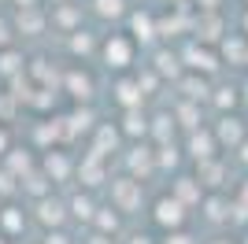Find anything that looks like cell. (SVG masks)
Returning <instances> with one entry per match:
<instances>
[{"label": "cell", "mask_w": 248, "mask_h": 244, "mask_svg": "<svg viewBox=\"0 0 248 244\" xmlns=\"http://www.w3.org/2000/svg\"><path fill=\"white\" fill-rule=\"evenodd\" d=\"M163 244H193V237L178 229V233H167V241H163Z\"/></svg>", "instance_id": "cell-39"}, {"label": "cell", "mask_w": 248, "mask_h": 244, "mask_svg": "<svg viewBox=\"0 0 248 244\" xmlns=\"http://www.w3.org/2000/svg\"><path fill=\"white\" fill-rule=\"evenodd\" d=\"M130 30H134V41H152V37H155V22H152V15H141V11H134V15H130Z\"/></svg>", "instance_id": "cell-21"}, {"label": "cell", "mask_w": 248, "mask_h": 244, "mask_svg": "<svg viewBox=\"0 0 248 244\" xmlns=\"http://www.w3.org/2000/svg\"><path fill=\"white\" fill-rule=\"evenodd\" d=\"M52 22H60L63 30L74 33V22H78V8H71V4H60V11L52 15Z\"/></svg>", "instance_id": "cell-33"}, {"label": "cell", "mask_w": 248, "mask_h": 244, "mask_svg": "<svg viewBox=\"0 0 248 244\" xmlns=\"http://www.w3.org/2000/svg\"><path fill=\"white\" fill-rule=\"evenodd\" d=\"M26 71V60H22L19 48H0V74L4 78H19Z\"/></svg>", "instance_id": "cell-15"}, {"label": "cell", "mask_w": 248, "mask_h": 244, "mask_svg": "<svg viewBox=\"0 0 248 244\" xmlns=\"http://www.w3.org/2000/svg\"><path fill=\"white\" fill-rule=\"evenodd\" d=\"M174 119H182V126H189V130H200V111H197V104H178V111Z\"/></svg>", "instance_id": "cell-30"}, {"label": "cell", "mask_w": 248, "mask_h": 244, "mask_svg": "<svg viewBox=\"0 0 248 244\" xmlns=\"http://www.w3.org/2000/svg\"><path fill=\"white\" fill-rule=\"evenodd\" d=\"M45 178H48V174H26V178H22V189H26V193H33L37 200H45V196H48Z\"/></svg>", "instance_id": "cell-31"}, {"label": "cell", "mask_w": 248, "mask_h": 244, "mask_svg": "<svg viewBox=\"0 0 248 244\" xmlns=\"http://www.w3.org/2000/svg\"><path fill=\"white\" fill-rule=\"evenodd\" d=\"M141 200H145V193H141V182H137V178H115L111 182V207L119 214L141 211Z\"/></svg>", "instance_id": "cell-1"}, {"label": "cell", "mask_w": 248, "mask_h": 244, "mask_svg": "<svg viewBox=\"0 0 248 244\" xmlns=\"http://www.w3.org/2000/svg\"><path fill=\"white\" fill-rule=\"evenodd\" d=\"M237 152H241V159H245V163H248V141H245V144H241Z\"/></svg>", "instance_id": "cell-44"}, {"label": "cell", "mask_w": 248, "mask_h": 244, "mask_svg": "<svg viewBox=\"0 0 248 244\" xmlns=\"http://www.w3.org/2000/svg\"><path fill=\"white\" fill-rule=\"evenodd\" d=\"M96 48V41H93V33L89 30H82V26H78V30L71 33V52L74 56H89V52Z\"/></svg>", "instance_id": "cell-26"}, {"label": "cell", "mask_w": 248, "mask_h": 244, "mask_svg": "<svg viewBox=\"0 0 248 244\" xmlns=\"http://www.w3.org/2000/svg\"><path fill=\"white\" fill-rule=\"evenodd\" d=\"M115 141H119V130L104 122V126H96V144H93V152L104 159V152H108V148H115Z\"/></svg>", "instance_id": "cell-24"}, {"label": "cell", "mask_w": 248, "mask_h": 244, "mask_svg": "<svg viewBox=\"0 0 248 244\" xmlns=\"http://www.w3.org/2000/svg\"><path fill=\"white\" fill-rule=\"evenodd\" d=\"M37 4H41V0H15V8H19V11H33Z\"/></svg>", "instance_id": "cell-41"}, {"label": "cell", "mask_w": 248, "mask_h": 244, "mask_svg": "<svg viewBox=\"0 0 248 244\" xmlns=\"http://www.w3.org/2000/svg\"><path fill=\"white\" fill-rule=\"evenodd\" d=\"M226 178V163L222 159H207V163H197V182L207 185V189H218Z\"/></svg>", "instance_id": "cell-10"}, {"label": "cell", "mask_w": 248, "mask_h": 244, "mask_svg": "<svg viewBox=\"0 0 248 244\" xmlns=\"http://www.w3.org/2000/svg\"><path fill=\"white\" fill-rule=\"evenodd\" d=\"M100 56H104V63H108L111 71H126V67L134 63V37L111 33V37L100 45Z\"/></svg>", "instance_id": "cell-3"}, {"label": "cell", "mask_w": 248, "mask_h": 244, "mask_svg": "<svg viewBox=\"0 0 248 244\" xmlns=\"http://www.w3.org/2000/svg\"><path fill=\"white\" fill-rule=\"evenodd\" d=\"M67 211H71L74 214V218H82V222H93V218H96V207H93V200H89V196H74V200L71 203H67Z\"/></svg>", "instance_id": "cell-23"}, {"label": "cell", "mask_w": 248, "mask_h": 244, "mask_svg": "<svg viewBox=\"0 0 248 244\" xmlns=\"http://www.w3.org/2000/svg\"><path fill=\"white\" fill-rule=\"evenodd\" d=\"M193 30H197V41H204V45H215L218 37H222V19H218L215 11H204V15H200L197 19V26H193Z\"/></svg>", "instance_id": "cell-11"}, {"label": "cell", "mask_w": 248, "mask_h": 244, "mask_svg": "<svg viewBox=\"0 0 248 244\" xmlns=\"http://www.w3.org/2000/svg\"><path fill=\"white\" fill-rule=\"evenodd\" d=\"M22 226H26V218H22L19 207H0V233H4V237L22 233Z\"/></svg>", "instance_id": "cell-17"}, {"label": "cell", "mask_w": 248, "mask_h": 244, "mask_svg": "<svg viewBox=\"0 0 248 244\" xmlns=\"http://www.w3.org/2000/svg\"><path fill=\"white\" fill-rule=\"evenodd\" d=\"M204 207H207V218H211V222H218V218H230V203L222 200V196H207Z\"/></svg>", "instance_id": "cell-32"}, {"label": "cell", "mask_w": 248, "mask_h": 244, "mask_svg": "<svg viewBox=\"0 0 248 244\" xmlns=\"http://www.w3.org/2000/svg\"><path fill=\"white\" fill-rule=\"evenodd\" d=\"M170 196H174L178 203H186V207H193V203L204 200V196H200V182H197V178H178Z\"/></svg>", "instance_id": "cell-12"}, {"label": "cell", "mask_w": 248, "mask_h": 244, "mask_svg": "<svg viewBox=\"0 0 248 244\" xmlns=\"http://www.w3.org/2000/svg\"><path fill=\"white\" fill-rule=\"evenodd\" d=\"M245 244H248V237H245Z\"/></svg>", "instance_id": "cell-50"}, {"label": "cell", "mask_w": 248, "mask_h": 244, "mask_svg": "<svg viewBox=\"0 0 248 244\" xmlns=\"http://www.w3.org/2000/svg\"><path fill=\"white\" fill-rule=\"evenodd\" d=\"M45 244H71V237H67V233H60V229H52V233L45 237Z\"/></svg>", "instance_id": "cell-40"}, {"label": "cell", "mask_w": 248, "mask_h": 244, "mask_svg": "<svg viewBox=\"0 0 248 244\" xmlns=\"http://www.w3.org/2000/svg\"><path fill=\"white\" fill-rule=\"evenodd\" d=\"M182 60H186V71H189V74H200V71L211 74V71L218 67V56L207 48V45H193V48H189Z\"/></svg>", "instance_id": "cell-6"}, {"label": "cell", "mask_w": 248, "mask_h": 244, "mask_svg": "<svg viewBox=\"0 0 248 244\" xmlns=\"http://www.w3.org/2000/svg\"><path fill=\"white\" fill-rule=\"evenodd\" d=\"M178 60H182V56H174V52L159 48V52H155V63H152V71L159 74V78H182V67H178Z\"/></svg>", "instance_id": "cell-14"}, {"label": "cell", "mask_w": 248, "mask_h": 244, "mask_svg": "<svg viewBox=\"0 0 248 244\" xmlns=\"http://www.w3.org/2000/svg\"><path fill=\"white\" fill-rule=\"evenodd\" d=\"M130 244H152V237H148V233H134V237H130Z\"/></svg>", "instance_id": "cell-42"}, {"label": "cell", "mask_w": 248, "mask_h": 244, "mask_svg": "<svg viewBox=\"0 0 248 244\" xmlns=\"http://www.w3.org/2000/svg\"><path fill=\"white\" fill-rule=\"evenodd\" d=\"M215 141L222 144V148H241V144L248 141V133H245V122L237 119V115H222L215 126Z\"/></svg>", "instance_id": "cell-4"}, {"label": "cell", "mask_w": 248, "mask_h": 244, "mask_svg": "<svg viewBox=\"0 0 248 244\" xmlns=\"http://www.w3.org/2000/svg\"><path fill=\"white\" fill-rule=\"evenodd\" d=\"M148 133H155L159 144H170V137H174V115H155L152 126H148Z\"/></svg>", "instance_id": "cell-22"}, {"label": "cell", "mask_w": 248, "mask_h": 244, "mask_svg": "<svg viewBox=\"0 0 248 244\" xmlns=\"http://www.w3.org/2000/svg\"><path fill=\"white\" fill-rule=\"evenodd\" d=\"M45 174H48L52 182L67 178V174H71V159H67L63 152H48V155H45Z\"/></svg>", "instance_id": "cell-19"}, {"label": "cell", "mask_w": 248, "mask_h": 244, "mask_svg": "<svg viewBox=\"0 0 248 244\" xmlns=\"http://www.w3.org/2000/svg\"><path fill=\"white\" fill-rule=\"evenodd\" d=\"M170 4H186V0H170Z\"/></svg>", "instance_id": "cell-49"}, {"label": "cell", "mask_w": 248, "mask_h": 244, "mask_svg": "<svg viewBox=\"0 0 248 244\" xmlns=\"http://www.w3.org/2000/svg\"><path fill=\"white\" fill-rule=\"evenodd\" d=\"M178 163V148L174 144H159V152H155V167H174Z\"/></svg>", "instance_id": "cell-35"}, {"label": "cell", "mask_w": 248, "mask_h": 244, "mask_svg": "<svg viewBox=\"0 0 248 244\" xmlns=\"http://www.w3.org/2000/svg\"><path fill=\"white\" fill-rule=\"evenodd\" d=\"M211 244H233V241H230V237H215Z\"/></svg>", "instance_id": "cell-45"}, {"label": "cell", "mask_w": 248, "mask_h": 244, "mask_svg": "<svg viewBox=\"0 0 248 244\" xmlns=\"http://www.w3.org/2000/svg\"><path fill=\"white\" fill-rule=\"evenodd\" d=\"M148 126H152V122H148V115L141 111V107H134V111H123V133H126V137H145Z\"/></svg>", "instance_id": "cell-13"}, {"label": "cell", "mask_w": 248, "mask_h": 244, "mask_svg": "<svg viewBox=\"0 0 248 244\" xmlns=\"http://www.w3.org/2000/svg\"><path fill=\"white\" fill-rule=\"evenodd\" d=\"M186 218H189V207L178 203L174 196H159V200L152 203V222L163 226V229H170V233H178V229L186 226Z\"/></svg>", "instance_id": "cell-2"}, {"label": "cell", "mask_w": 248, "mask_h": 244, "mask_svg": "<svg viewBox=\"0 0 248 244\" xmlns=\"http://www.w3.org/2000/svg\"><path fill=\"white\" fill-rule=\"evenodd\" d=\"M4 152H8V133L0 130V155H4Z\"/></svg>", "instance_id": "cell-43"}, {"label": "cell", "mask_w": 248, "mask_h": 244, "mask_svg": "<svg viewBox=\"0 0 248 244\" xmlns=\"http://www.w3.org/2000/svg\"><path fill=\"white\" fill-rule=\"evenodd\" d=\"M63 89L71 92L74 100H89L93 96V78L85 71H67V78H63Z\"/></svg>", "instance_id": "cell-9"}, {"label": "cell", "mask_w": 248, "mask_h": 244, "mask_svg": "<svg viewBox=\"0 0 248 244\" xmlns=\"http://www.w3.org/2000/svg\"><path fill=\"white\" fill-rule=\"evenodd\" d=\"M215 104L222 107V111H226V107H233V104H237V89H218Z\"/></svg>", "instance_id": "cell-37"}, {"label": "cell", "mask_w": 248, "mask_h": 244, "mask_svg": "<svg viewBox=\"0 0 248 244\" xmlns=\"http://www.w3.org/2000/svg\"><path fill=\"white\" fill-rule=\"evenodd\" d=\"M19 30H26V33H41V30H45V15H41V8L19 11Z\"/></svg>", "instance_id": "cell-28"}, {"label": "cell", "mask_w": 248, "mask_h": 244, "mask_svg": "<svg viewBox=\"0 0 248 244\" xmlns=\"http://www.w3.org/2000/svg\"><path fill=\"white\" fill-rule=\"evenodd\" d=\"M222 56H226V60H248V48H245V41H237V37H233V41H222Z\"/></svg>", "instance_id": "cell-34"}, {"label": "cell", "mask_w": 248, "mask_h": 244, "mask_svg": "<svg viewBox=\"0 0 248 244\" xmlns=\"http://www.w3.org/2000/svg\"><path fill=\"white\" fill-rule=\"evenodd\" d=\"M78 174H82V182H85V185H100V178H104V163H100V155L85 159L82 167H78Z\"/></svg>", "instance_id": "cell-27"}, {"label": "cell", "mask_w": 248, "mask_h": 244, "mask_svg": "<svg viewBox=\"0 0 248 244\" xmlns=\"http://www.w3.org/2000/svg\"><path fill=\"white\" fill-rule=\"evenodd\" d=\"M178 85H182V92H186L189 104H200V100L207 96V81L197 78V74H182V78H178Z\"/></svg>", "instance_id": "cell-16"}, {"label": "cell", "mask_w": 248, "mask_h": 244, "mask_svg": "<svg viewBox=\"0 0 248 244\" xmlns=\"http://www.w3.org/2000/svg\"><path fill=\"white\" fill-rule=\"evenodd\" d=\"M0 48H11V26H8V19H0Z\"/></svg>", "instance_id": "cell-38"}, {"label": "cell", "mask_w": 248, "mask_h": 244, "mask_svg": "<svg viewBox=\"0 0 248 244\" xmlns=\"http://www.w3.org/2000/svg\"><path fill=\"white\" fill-rule=\"evenodd\" d=\"M93 126V111H74V115H67V119L60 122V130H63V137H74L78 130H89Z\"/></svg>", "instance_id": "cell-20"}, {"label": "cell", "mask_w": 248, "mask_h": 244, "mask_svg": "<svg viewBox=\"0 0 248 244\" xmlns=\"http://www.w3.org/2000/svg\"><path fill=\"white\" fill-rule=\"evenodd\" d=\"M215 148H218V141H215V133H211V130H193V133H189V155H193L197 163L215 159Z\"/></svg>", "instance_id": "cell-7"}, {"label": "cell", "mask_w": 248, "mask_h": 244, "mask_svg": "<svg viewBox=\"0 0 248 244\" xmlns=\"http://www.w3.org/2000/svg\"><path fill=\"white\" fill-rule=\"evenodd\" d=\"M60 4H67V0H52V8H60Z\"/></svg>", "instance_id": "cell-46"}, {"label": "cell", "mask_w": 248, "mask_h": 244, "mask_svg": "<svg viewBox=\"0 0 248 244\" xmlns=\"http://www.w3.org/2000/svg\"><path fill=\"white\" fill-rule=\"evenodd\" d=\"M15 189H19V185H15V174L0 167V196H11V193H15Z\"/></svg>", "instance_id": "cell-36"}, {"label": "cell", "mask_w": 248, "mask_h": 244, "mask_svg": "<svg viewBox=\"0 0 248 244\" xmlns=\"http://www.w3.org/2000/svg\"><path fill=\"white\" fill-rule=\"evenodd\" d=\"M93 11L100 19H123L126 15V0H93Z\"/></svg>", "instance_id": "cell-25"}, {"label": "cell", "mask_w": 248, "mask_h": 244, "mask_svg": "<svg viewBox=\"0 0 248 244\" xmlns=\"http://www.w3.org/2000/svg\"><path fill=\"white\" fill-rule=\"evenodd\" d=\"M0 244H8V237H4V233H0Z\"/></svg>", "instance_id": "cell-47"}, {"label": "cell", "mask_w": 248, "mask_h": 244, "mask_svg": "<svg viewBox=\"0 0 248 244\" xmlns=\"http://www.w3.org/2000/svg\"><path fill=\"white\" fill-rule=\"evenodd\" d=\"M115 104L123 107V111H134V107H141V100H145V92H141V81L137 78H119L111 89Z\"/></svg>", "instance_id": "cell-5"}, {"label": "cell", "mask_w": 248, "mask_h": 244, "mask_svg": "<svg viewBox=\"0 0 248 244\" xmlns=\"http://www.w3.org/2000/svg\"><path fill=\"white\" fill-rule=\"evenodd\" d=\"M37 218L56 229V226H63V218H67V203L56 200V196H45V200H37Z\"/></svg>", "instance_id": "cell-8"}, {"label": "cell", "mask_w": 248, "mask_h": 244, "mask_svg": "<svg viewBox=\"0 0 248 244\" xmlns=\"http://www.w3.org/2000/svg\"><path fill=\"white\" fill-rule=\"evenodd\" d=\"M126 163H130V170H134V174H141V178H145V174L155 170V152H152V148H134Z\"/></svg>", "instance_id": "cell-18"}, {"label": "cell", "mask_w": 248, "mask_h": 244, "mask_svg": "<svg viewBox=\"0 0 248 244\" xmlns=\"http://www.w3.org/2000/svg\"><path fill=\"white\" fill-rule=\"evenodd\" d=\"M245 33H248V15H245Z\"/></svg>", "instance_id": "cell-48"}, {"label": "cell", "mask_w": 248, "mask_h": 244, "mask_svg": "<svg viewBox=\"0 0 248 244\" xmlns=\"http://www.w3.org/2000/svg\"><path fill=\"white\" fill-rule=\"evenodd\" d=\"M93 222H96L100 233H115V229H119V214H115V207H100Z\"/></svg>", "instance_id": "cell-29"}]
</instances>
